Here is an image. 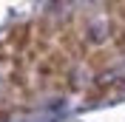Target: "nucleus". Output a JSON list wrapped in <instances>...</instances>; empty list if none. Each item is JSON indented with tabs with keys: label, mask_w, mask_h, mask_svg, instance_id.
Instances as JSON below:
<instances>
[{
	"label": "nucleus",
	"mask_w": 125,
	"mask_h": 122,
	"mask_svg": "<svg viewBox=\"0 0 125 122\" xmlns=\"http://www.w3.org/2000/svg\"><path fill=\"white\" fill-rule=\"evenodd\" d=\"M125 88V77H97L91 82V88L85 91V102H100V99H108L114 94H119Z\"/></svg>",
	"instance_id": "obj_1"
},
{
	"label": "nucleus",
	"mask_w": 125,
	"mask_h": 122,
	"mask_svg": "<svg viewBox=\"0 0 125 122\" xmlns=\"http://www.w3.org/2000/svg\"><path fill=\"white\" fill-rule=\"evenodd\" d=\"M3 40L9 43V48H11V51H29V48H31V40H34V20L17 23Z\"/></svg>",
	"instance_id": "obj_2"
},
{
	"label": "nucleus",
	"mask_w": 125,
	"mask_h": 122,
	"mask_svg": "<svg viewBox=\"0 0 125 122\" xmlns=\"http://www.w3.org/2000/svg\"><path fill=\"white\" fill-rule=\"evenodd\" d=\"M114 54L117 51H108L105 46H94L83 62H85L94 74H105V71H111V65H114Z\"/></svg>",
	"instance_id": "obj_3"
},
{
	"label": "nucleus",
	"mask_w": 125,
	"mask_h": 122,
	"mask_svg": "<svg viewBox=\"0 0 125 122\" xmlns=\"http://www.w3.org/2000/svg\"><path fill=\"white\" fill-rule=\"evenodd\" d=\"M83 37H85V43L88 46H105V37H108V34H105V29H102V26H97V23H88V26H83Z\"/></svg>",
	"instance_id": "obj_4"
},
{
	"label": "nucleus",
	"mask_w": 125,
	"mask_h": 122,
	"mask_svg": "<svg viewBox=\"0 0 125 122\" xmlns=\"http://www.w3.org/2000/svg\"><path fill=\"white\" fill-rule=\"evenodd\" d=\"M11 114H14L11 102H0V122H9V119H11Z\"/></svg>",
	"instance_id": "obj_5"
},
{
	"label": "nucleus",
	"mask_w": 125,
	"mask_h": 122,
	"mask_svg": "<svg viewBox=\"0 0 125 122\" xmlns=\"http://www.w3.org/2000/svg\"><path fill=\"white\" fill-rule=\"evenodd\" d=\"M11 54H14V51L9 48V43H6V40H0V62H9V60H11Z\"/></svg>",
	"instance_id": "obj_6"
}]
</instances>
